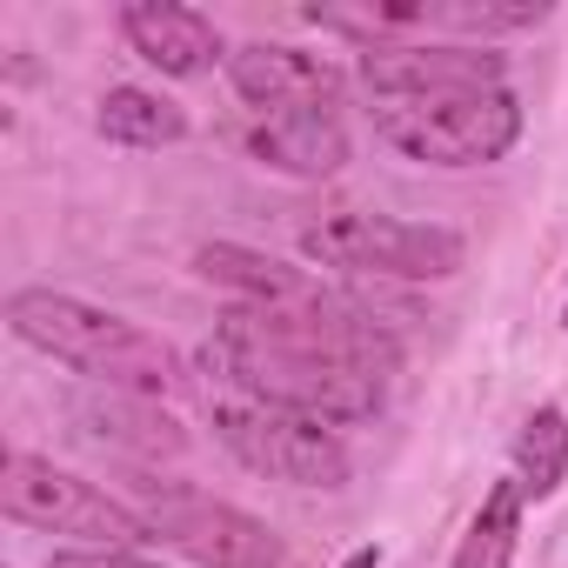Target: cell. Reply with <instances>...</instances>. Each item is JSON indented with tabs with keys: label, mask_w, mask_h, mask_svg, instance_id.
Listing matches in <instances>:
<instances>
[{
	"label": "cell",
	"mask_w": 568,
	"mask_h": 568,
	"mask_svg": "<svg viewBox=\"0 0 568 568\" xmlns=\"http://www.w3.org/2000/svg\"><path fill=\"white\" fill-rule=\"evenodd\" d=\"M207 368L241 395H261L274 408H295V415L342 428V422H368L382 408L395 348L362 308H348L335 295L288 302V308L241 302L214 322Z\"/></svg>",
	"instance_id": "cell-1"
},
{
	"label": "cell",
	"mask_w": 568,
	"mask_h": 568,
	"mask_svg": "<svg viewBox=\"0 0 568 568\" xmlns=\"http://www.w3.org/2000/svg\"><path fill=\"white\" fill-rule=\"evenodd\" d=\"M8 328H14L28 348L54 355L61 368L88 375L94 388H121V395L161 402V395L181 382V362H174V348H168L161 335H148V328H134L128 315L94 308V302H81V295L21 288V295H8Z\"/></svg>",
	"instance_id": "cell-2"
},
{
	"label": "cell",
	"mask_w": 568,
	"mask_h": 568,
	"mask_svg": "<svg viewBox=\"0 0 568 568\" xmlns=\"http://www.w3.org/2000/svg\"><path fill=\"white\" fill-rule=\"evenodd\" d=\"M375 134L428 168H481L521 141V108L508 81H442L408 94H368Z\"/></svg>",
	"instance_id": "cell-3"
},
{
	"label": "cell",
	"mask_w": 568,
	"mask_h": 568,
	"mask_svg": "<svg viewBox=\"0 0 568 568\" xmlns=\"http://www.w3.org/2000/svg\"><path fill=\"white\" fill-rule=\"evenodd\" d=\"M214 435L227 442V455L247 475L267 481H295V488H342L348 481V448L328 422L295 415V408H274L261 395L221 388L214 395Z\"/></svg>",
	"instance_id": "cell-4"
},
{
	"label": "cell",
	"mask_w": 568,
	"mask_h": 568,
	"mask_svg": "<svg viewBox=\"0 0 568 568\" xmlns=\"http://www.w3.org/2000/svg\"><path fill=\"white\" fill-rule=\"evenodd\" d=\"M302 254L322 267H355V274H388V281H448L468 261V241L435 221L335 207L302 227Z\"/></svg>",
	"instance_id": "cell-5"
},
{
	"label": "cell",
	"mask_w": 568,
	"mask_h": 568,
	"mask_svg": "<svg viewBox=\"0 0 568 568\" xmlns=\"http://www.w3.org/2000/svg\"><path fill=\"white\" fill-rule=\"evenodd\" d=\"M0 508H8V521H21V528L74 535V541L114 548V555H128L134 541H154L148 521L128 501H114L108 488H94V481H81V475L54 468L41 455H21V448L0 462Z\"/></svg>",
	"instance_id": "cell-6"
},
{
	"label": "cell",
	"mask_w": 568,
	"mask_h": 568,
	"mask_svg": "<svg viewBox=\"0 0 568 568\" xmlns=\"http://www.w3.org/2000/svg\"><path fill=\"white\" fill-rule=\"evenodd\" d=\"M128 508L148 521L154 541L181 548L201 568H281V541L267 521H254L234 501H214L201 488L174 481H128Z\"/></svg>",
	"instance_id": "cell-7"
},
{
	"label": "cell",
	"mask_w": 568,
	"mask_h": 568,
	"mask_svg": "<svg viewBox=\"0 0 568 568\" xmlns=\"http://www.w3.org/2000/svg\"><path fill=\"white\" fill-rule=\"evenodd\" d=\"M548 8H488V0H402V8H308L315 28L355 34L362 48L415 41V34H515L535 28Z\"/></svg>",
	"instance_id": "cell-8"
},
{
	"label": "cell",
	"mask_w": 568,
	"mask_h": 568,
	"mask_svg": "<svg viewBox=\"0 0 568 568\" xmlns=\"http://www.w3.org/2000/svg\"><path fill=\"white\" fill-rule=\"evenodd\" d=\"M227 81L254 114H295V108H335L342 68L328 54H302L281 41H247L227 54Z\"/></svg>",
	"instance_id": "cell-9"
},
{
	"label": "cell",
	"mask_w": 568,
	"mask_h": 568,
	"mask_svg": "<svg viewBox=\"0 0 568 568\" xmlns=\"http://www.w3.org/2000/svg\"><path fill=\"white\" fill-rule=\"evenodd\" d=\"M121 34H128V48L148 68H161L174 81H194V74H207L221 61L214 21L194 14V8H174V0H134V8L121 14Z\"/></svg>",
	"instance_id": "cell-10"
},
{
	"label": "cell",
	"mask_w": 568,
	"mask_h": 568,
	"mask_svg": "<svg viewBox=\"0 0 568 568\" xmlns=\"http://www.w3.org/2000/svg\"><path fill=\"white\" fill-rule=\"evenodd\" d=\"M247 154L267 161V168H281V174H308V181H322V174H335V168L348 161V128H342L335 108L261 114V121L247 128Z\"/></svg>",
	"instance_id": "cell-11"
},
{
	"label": "cell",
	"mask_w": 568,
	"mask_h": 568,
	"mask_svg": "<svg viewBox=\"0 0 568 568\" xmlns=\"http://www.w3.org/2000/svg\"><path fill=\"white\" fill-rule=\"evenodd\" d=\"M74 422H81L88 442H101V448L114 442L128 455H181L187 448V435H181L174 415H161L148 395H121V388H101V395L74 402Z\"/></svg>",
	"instance_id": "cell-12"
},
{
	"label": "cell",
	"mask_w": 568,
	"mask_h": 568,
	"mask_svg": "<svg viewBox=\"0 0 568 568\" xmlns=\"http://www.w3.org/2000/svg\"><path fill=\"white\" fill-rule=\"evenodd\" d=\"M194 267H201L207 281H221V288L247 295L254 308H288V302H322V295H328L315 274L281 267V261H267V254H254V247H234V241H207V247L194 254Z\"/></svg>",
	"instance_id": "cell-13"
},
{
	"label": "cell",
	"mask_w": 568,
	"mask_h": 568,
	"mask_svg": "<svg viewBox=\"0 0 568 568\" xmlns=\"http://www.w3.org/2000/svg\"><path fill=\"white\" fill-rule=\"evenodd\" d=\"M94 128H101L114 148H174V141H187V114H181L174 101L148 94V88H108Z\"/></svg>",
	"instance_id": "cell-14"
},
{
	"label": "cell",
	"mask_w": 568,
	"mask_h": 568,
	"mask_svg": "<svg viewBox=\"0 0 568 568\" xmlns=\"http://www.w3.org/2000/svg\"><path fill=\"white\" fill-rule=\"evenodd\" d=\"M521 481L508 475V481H495L488 488V501L475 508V521H468V535H462V548H455V568H515V541H521Z\"/></svg>",
	"instance_id": "cell-15"
},
{
	"label": "cell",
	"mask_w": 568,
	"mask_h": 568,
	"mask_svg": "<svg viewBox=\"0 0 568 568\" xmlns=\"http://www.w3.org/2000/svg\"><path fill=\"white\" fill-rule=\"evenodd\" d=\"M515 481L535 501H548L568 481V415L561 408H535L521 422V435H515Z\"/></svg>",
	"instance_id": "cell-16"
},
{
	"label": "cell",
	"mask_w": 568,
	"mask_h": 568,
	"mask_svg": "<svg viewBox=\"0 0 568 568\" xmlns=\"http://www.w3.org/2000/svg\"><path fill=\"white\" fill-rule=\"evenodd\" d=\"M48 568H154V561H134V555H114V548H61Z\"/></svg>",
	"instance_id": "cell-17"
},
{
	"label": "cell",
	"mask_w": 568,
	"mask_h": 568,
	"mask_svg": "<svg viewBox=\"0 0 568 568\" xmlns=\"http://www.w3.org/2000/svg\"><path fill=\"white\" fill-rule=\"evenodd\" d=\"M342 568H382V548H375V541H368V548H355V555H348V561H342Z\"/></svg>",
	"instance_id": "cell-18"
}]
</instances>
